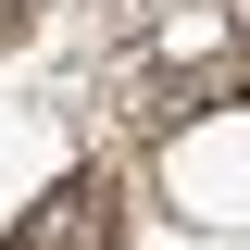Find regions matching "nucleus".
I'll return each instance as SVG.
<instances>
[{
  "instance_id": "f257e3e1",
  "label": "nucleus",
  "mask_w": 250,
  "mask_h": 250,
  "mask_svg": "<svg viewBox=\"0 0 250 250\" xmlns=\"http://www.w3.org/2000/svg\"><path fill=\"white\" fill-rule=\"evenodd\" d=\"M0 250H125V188L100 175V163H75L62 188H38L25 213H13Z\"/></svg>"
}]
</instances>
